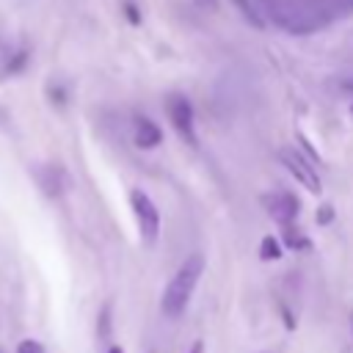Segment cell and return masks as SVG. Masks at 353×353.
I'll return each instance as SVG.
<instances>
[{
    "instance_id": "8",
    "label": "cell",
    "mask_w": 353,
    "mask_h": 353,
    "mask_svg": "<svg viewBox=\"0 0 353 353\" xmlns=\"http://www.w3.org/2000/svg\"><path fill=\"white\" fill-rule=\"evenodd\" d=\"M17 353H44V347H41L39 339H22L17 345Z\"/></svg>"
},
{
    "instance_id": "1",
    "label": "cell",
    "mask_w": 353,
    "mask_h": 353,
    "mask_svg": "<svg viewBox=\"0 0 353 353\" xmlns=\"http://www.w3.org/2000/svg\"><path fill=\"white\" fill-rule=\"evenodd\" d=\"M201 268H204V259L199 254L188 256L185 265L171 276V281L165 284V292H163V314L165 317H179L188 303H190V295L196 290V281L201 276Z\"/></svg>"
},
{
    "instance_id": "3",
    "label": "cell",
    "mask_w": 353,
    "mask_h": 353,
    "mask_svg": "<svg viewBox=\"0 0 353 353\" xmlns=\"http://www.w3.org/2000/svg\"><path fill=\"white\" fill-rule=\"evenodd\" d=\"M165 110H168V119H171L174 130H176L188 143H196V135H193V108H190V102H188L182 94H174V97H168Z\"/></svg>"
},
{
    "instance_id": "5",
    "label": "cell",
    "mask_w": 353,
    "mask_h": 353,
    "mask_svg": "<svg viewBox=\"0 0 353 353\" xmlns=\"http://www.w3.org/2000/svg\"><path fill=\"white\" fill-rule=\"evenodd\" d=\"M33 176H36V182H39L41 193H44V196H50V199L61 196V193H63V188H66V174H63V168H61V165H55V163L33 165Z\"/></svg>"
},
{
    "instance_id": "11",
    "label": "cell",
    "mask_w": 353,
    "mask_h": 353,
    "mask_svg": "<svg viewBox=\"0 0 353 353\" xmlns=\"http://www.w3.org/2000/svg\"><path fill=\"white\" fill-rule=\"evenodd\" d=\"M124 8H127V17H130L132 22H138V19H141V17H138V8H135V6H130V3H127Z\"/></svg>"
},
{
    "instance_id": "13",
    "label": "cell",
    "mask_w": 353,
    "mask_h": 353,
    "mask_svg": "<svg viewBox=\"0 0 353 353\" xmlns=\"http://www.w3.org/2000/svg\"><path fill=\"white\" fill-rule=\"evenodd\" d=\"M108 353H124V350H121V347H119V345H113V347H110V350H108Z\"/></svg>"
},
{
    "instance_id": "6",
    "label": "cell",
    "mask_w": 353,
    "mask_h": 353,
    "mask_svg": "<svg viewBox=\"0 0 353 353\" xmlns=\"http://www.w3.org/2000/svg\"><path fill=\"white\" fill-rule=\"evenodd\" d=\"M262 204L284 226L298 218V199L292 193H268V196H262Z\"/></svg>"
},
{
    "instance_id": "7",
    "label": "cell",
    "mask_w": 353,
    "mask_h": 353,
    "mask_svg": "<svg viewBox=\"0 0 353 353\" xmlns=\"http://www.w3.org/2000/svg\"><path fill=\"white\" fill-rule=\"evenodd\" d=\"M132 141H135V146H141V149H154V146L163 141V132H160V127H157L152 119L135 116V119H132Z\"/></svg>"
},
{
    "instance_id": "10",
    "label": "cell",
    "mask_w": 353,
    "mask_h": 353,
    "mask_svg": "<svg viewBox=\"0 0 353 353\" xmlns=\"http://www.w3.org/2000/svg\"><path fill=\"white\" fill-rule=\"evenodd\" d=\"M328 218H334V210L331 207H320V223H325Z\"/></svg>"
},
{
    "instance_id": "4",
    "label": "cell",
    "mask_w": 353,
    "mask_h": 353,
    "mask_svg": "<svg viewBox=\"0 0 353 353\" xmlns=\"http://www.w3.org/2000/svg\"><path fill=\"white\" fill-rule=\"evenodd\" d=\"M281 163H284V168L301 182V185H306L312 193H320V176L314 174V168L306 163V157H301L298 152H292V149H284L281 154Z\"/></svg>"
},
{
    "instance_id": "9",
    "label": "cell",
    "mask_w": 353,
    "mask_h": 353,
    "mask_svg": "<svg viewBox=\"0 0 353 353\" xmlns=\"http://www.w3.org/2000/svg\"><path fill=\"white\" fill-rule=\"evenodd\" d=\"M281 251H279V243L273 240V237H265L262 240V256H268V259H276Z\"/></svg>"
},
{
    "instance_id": "2",
    "label": "cell",
    "mask_w": 353,
    "mask_h": 353,
    "mask_svg": "<svg viewBox=\"0 0 353 353\" xmlns=\"http://www.w3.org/2000/svg\"><path fill=\"white\" fill-rule=\"evenodd\" d=\"M130 204H132V212H135L141 237H143L146 243H154V240H157V232H160V212H157L154 201H152L143 190H132V193H130Z\"/></svg>"
},
{
    "instance_id": "12",
    "label": "cell",
    "mask_w": 353,
    "mask_h": 353,
    "mask_svg": "<svg viewBox=\"0 0 353 353\" xmlns=\"http://www.w3.org/2000/svg\"><path fill=\"white\" fill-rule=\"evenodd\" d=\"M190 353H204V345H201V342H196V345L190 347Z\"/></svg>"
}]
</instances>
